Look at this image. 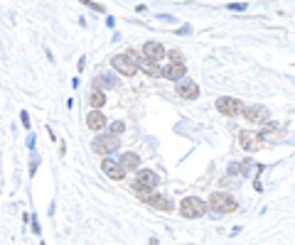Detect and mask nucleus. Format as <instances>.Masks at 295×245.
<instances>
[{"label": "nucleus", "mask_w": 295, "mask_h": 245, "mask_svg": "<svg viewBox=\"0 0 295 245\" xmlns=\"http://www.w3.org/2000/svg\"><path fill=\"white\" fill-rule=\"evenodd\" d=\"M207 209H212L214 214H234L239 209V201L236 196L231 194H224V191H214L207 201Z\"/></svg>", "instance_id": "obj_1"}, {"label": "nucleus", "mask_w": 295, "mask_h": 245, "mask_svg": "<svg viewBox=\"0 0 295 245\" xmlns=\"http://www.w3.org/2000/svg\"><path fill=\"white\" fill-rule=\"evenodd\" d=\"M158 184H160L158 172H153V169H138L135 182H133V191H138L140 196H148V194H153V189Z\"/></svg>", "instance_id": "obj_2"}, {"label": "nucleus", "mask_w": 295, "mask_h": 245, "mask_svg": "<svg viewBox=\"0 0 295 245\" xmlns=\"http://www.w3.org/2000/svg\"><path fill=\"white\" fill-rule=\"evenodd\" d=\"M180 214L182 218H202L207 214V201H202L199 196H184L180 201Z\"/></svg>", "instance_id": "obj_3"}, {"label": "nucleus", "mask_w": 295, "mask_h": 245, "mask_svg": "<svg viewBox=\"0 0 295 245\" xmlns=\"http://www.w3.org/2000/svg\"><path fill=\"white\" fill-rule=\"evenodd\" d=\"M121 147V140L118 138H114V135H98L94 142H91V150L96 152V154H101V157H108L111 152H116Z\"/></svg>", "instance_id": "obj_4"}, {"label": "nucleus", "mask_w": 295, "mask_h": 245, "mask_svg": "<svg viewBox=\"0 0 295 245\" xmlns=\"http://www.w3.org/2000/svg\"><path fill=\"white\" fill-rule=\"evenodd\" d=\"M244 108H246V106H244L239 98H231V96H221V98L216 101V110H219L221 115H227V118H236V115H241Z\"/></svg>", "instance_id": "obj_5"}, {"label": "nucleus", "mask_w": 295, "mask_h": 245, "mask_svg": "<svg viewBox=\"0 0 295 245\" xmlns=\"http://www.w3.org/2000/svg\"><path fill=\"white\" fill-rule=\"evenodd\" d=\"M241 115L251 122V125H266L268 118H271V113H268L266 106H248V108H244Z\"/></svg>", "instance_id": "obj_6"}, {"label": "nucleus", "mask_w": 295, "mask_h": 245, "mask_svg": "<svg viewBox=\"0 0 295 245\" xmlns=\"http://www.w3.org/2000/svg\"><path fill=\"white\" fill-rule=\"evenodd\" d=\"M165 54H167V49L160 45V42H145L143 47H140V59H145V61H158L160 64V59H165Z\"/></svg>", "instance_id": "obj_7"}, {"label": "nucleus", "mask_w": 295, "mask_h": 245, "mask_svg": "<svg viewBox=\"0 0 295 245\" xmlns=\"http://www.w3.org/2000/svg\"><path fill=\"white\" fill-rule=\"evenodd\" d=\"M111 66H114L121 76H135L138 74V61H133L126 54H116L114 59H111Z\"/></svg>", "instance_id": "obj_8"}, {"label": "nucleus", "mask_w": 295, "mask_h": 245, "mask_svg": "<svg viewBox=\"0 0 295 245\" xmlns=\"http://www.w3.org/2000/svg\"><path fill=\"white\" fill-rule=\"evenodd\" d=\"M145 199V203L150 209H155V211H160V214H172L175 211V203L167 199V196H163V194H148V196H143Z\"/></svg>", "instance_id": "obj_9"}, {"label": "nucleus", "mask_w": 295, "mask_h": 245, "mask_svg": "<svg viewBox=\"0 0 295 245\" xmlns=\"http://www.w3.org/2000/svg\"><path fill=\"white\" fill-rule=\"evenodd\" d=\"M239 145H241L246 152H258V150L266 145V140L258 135V133H248V130H244V133L239 135Z\"/></svg>", "instance_id": "obj_10"}, {"label": "nucleus", "mask_w": 295, "mask_h": 245, "mask_svg": "<svg viewBox=\"0 0 295 245\" xmlns=\"http://www.w3.org/2000/svg\"><path fill=\"white\" fill-rule=\"evenodd\" d=\"M177 93H180L184 101H195V98L199 96V86L195 84L192 78H182V81H177Z\"/></svg>", "instance_id": "obj_11"}, {"label": "nucleus", "mask_w": 295, "mask_h": 245, "mask_svg": "<svg viewBox=\"0 0 295 245\" xmlns=\"http://www.w3.org/2000/svg\"><path fill=\"white\" fill-rule=\"evenodd\" d=\"M184 74H187V64H184V61H172V64L163 66V71H160V76L172 78V81H182Z\"/></svg>", "instance_id": "obj_12"}, {"label": "nucleus", "mask_w": 295, "mask_h": 245, "mask_svg": "<svg viewBox=\"0 0 295 245\" xmlns=\"http://www.w3.org/2000/svg\"><path fill=\"white\" fill-rule=\"evenodd\" d=\"M101 169H103V174L108 177V179H116V182H121L123 177H126V172L121 169V165H118V162H114V159H103L101 162Z\"/></svg>", "instance_id": "obj_13"}, {"label": "nucleus", "mask_w": 295, "mask_h": 245, "mask_svg": "<svg viewBox=\"0 0 295 245\" xmlns=\"http://www.w3.org/2000/svg\"><path fill=\"white\" fill-rule=\"evenodd\" d=\"M86 125H89V130H103L108 125V120L101 110H91V113H86Z\"/></svg>", "instance_id": "obj_14"}, {"label": "nucleus", "mask_w": 295, "mask_h": 245, "mask_svg": "<svg viewBox=\"0 0 295 245\" xmlns=\"http://www.w3.org/2000/svg\"><path fill=\"white\" fill-rule=\"evenodd\" d=\"M118 165H121V169H123V172H135V169H138V165H140V157H138L135 152H123Z\"/></svg>", "instance_id": "obj_15"}, {"label": "nucleus", "mask_w": 295, "mask_h": 245, "mask_svg": "<svg viewBox=\"0 0 295 245\" xmlns=\"http://www.w3.org/2000/svg\"><path fill=\"white\" fill-rule=\"evenodd\" d=\"M138 69H143L145 74H150V76H160V71H163V66L158 61H145V59L138 61Z\"/></svg>", "instance_id": "obj_16"}, {"label": "nucleus", "mask_w": 295, "mask_h": 245, "mask_svg": "<svg viewBox=\"0 0 295 245\" xmlns=\"http://www.w3.org/2000/svg\"><path fill=\"white\" fill-rule=\"evenodd\" d=\"M89 106H94V110H101V108L106 106V93H103V91H94V93L89 96Z\"/></svg>", "instance_id": "obj_17"}, {"label": "nucleus", "mask_w": 295, "mask_h": 245, "mask_svg": "<svg viewBox=\"0 0 295 245\" xmlns=\"http://www.w3.org/2000/svg\"><path fill=\"white\" fill-rule=\"evenodd\" d=\"M123 130H126V122H123V120H116V122H111V133H108V135L118 138V135H121Z\"/></svg>", "instance_id": "obj_18"}, {"label": "nucleus", "mask_w": 295, "mask_h": 245, "mask_svg": "<svg viewBox=\"0 0 295 245\" xmlns=\"http://www.w3.org/2000/svg\"><path fill=\"white\" fill-rule=\"evenodd\" d=\"M94 86H96L94 91H103L106 86H114V84H111V81H106L103 76H98V78H94Z\"/></svg>", "instance_id": "obj_19"}, {"label": "nucleus", "mask_w": 295, "mask_h": 245, "mask_svg": "<svg viewBox=\"0 0 295 245\" xmlns=\"http://www.w3.org/2000/svg\"><path fill=\"white\" fill-rule=\"evenodd\" d=\"M273 130H278V122H268V125H263V130H261V133H258V135H261V138H263L266 133H273Z\"/></svg>", "instance_id": "obj_20"}, {"label": "nucleus", "mask_w": 295, "mask_h": 245, "mask_svg": "<svg viewBox=\"0 0 295 245\" xmlns=\"http://www.w3.org/2000/svg\"><path fill=\"white\" fill-rule=\"evenodd\" d=\"M227 8H229V10H236V13H239V10H246L248 5H246V3H229Z\"/></svg>", "instance_id": "obj_21"}, {"label": "nucleus", "mask_w": 295, "mask_h": 245, "mask_svg": "<svg viewBox=\"0 0 295 245\" xmlns=\"http://www.w3.org/2000/svg\"><path fill=\"white\" fill-rule=\"evenodd\" d=\"M20 120H22V125L30 130V115H27V110H22V113H20Z\"/></svg>", "instance_id": "obj_22"}, {"label": "nucleus", "mask_w": 295, "mask_h": 245, "mask_svg": "<svg viewBox=\"0 0 295 245\" xmlns=\"http://www.w3.org/2000/svg\"><path fill=\"white\" fill-rule=\"evenodd\" d=\"M86 8H91V10H96V13H103V5L101 3H84Z\"/></svg>", "instance_id": "obj_23"}]
</instances>
